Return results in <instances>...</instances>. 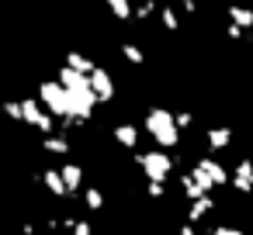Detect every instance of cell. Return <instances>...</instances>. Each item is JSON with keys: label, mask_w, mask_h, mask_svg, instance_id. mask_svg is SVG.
Segmentation results:
<instances>
[{"label": "cell", "mask_w": 253, "mask_h": 235, "mask_svg": "<svg viewBox=\"0 0 253 235\" xmlns=\"http://www.w3.org/2000/svg\"><path fill=\"white\" fill-rule=\"evenodd\" d=\"M42 104H45V111L59 121V132L66 135L70 128H77V114H73V97H70V90L59 83V80H42L39 83V94H35Z\"/></svg>", "instance_id": "6da1fadb"}, {"label": "cell", "mask_w": 253, "mask_h": 235, "mask_svg": "<svg viewBox=\"0 0 253 235\" xmlns=\"http://www.w3.org/2000/svg\"><path fill=\"white\" fill-rule=\"evenodd\" d=\"M142 128L149 132V138H153L163 152H173V149L180 145L177 118H173V111H167V107H149L146 118H142Z\"/></svg>", "instance_id": "7a4b0ae2"}, {"label": "cell", "mask_w": 253, "mask_h": 235, "mask_svg": "<svg viewBox=\"0 0 253 235\" xmlns=\"http://www.w3.org/2000/svg\"><path fill=\"white\" fill-rule=\"evenodd\" d=\"M191 176H194L198 183H205L208 194L218 190V187H232V173H229V169L222 166V159H215V156H198V159L191 163Z\"/></svg>", "instance_id": "3957f363"}, {"label": "cell", "mask_w": 253, "mask_h": 235, "mask_svg": "<svg viewBox=\"0 0 253 235\" xmlns=\"http://www.w3.org/2000/svg\"><path fill=\"white\" fill-rule=\"evenodd\" d=\"M146 183H167V176L173 173V156H167L163 149H149V152H139L135 156Z\"/></svg>", "instance_id": "277c9868"}, {"label": "cell", "mask_w": 253, "mask_h": 235, "mask_svg": "<svg viewBox=\"0 0 253 235\" xmlns=\"http://www.w3.org/2000/svg\"><path fill=\"white\" fill-rule=\"evenodd\" d=\"M21 111H25V125H28V128H39L45 138H49V135H59V128H56L59 121L45 111V104H42L39 97H25V101H21Z\"/></svg>", "instance_id": "5b68a950"}, {"label": "cell", "mask_w": 253, "mask_h": 235, "mask_svg": "<svg viewBox=\"0 0 253 235\" xmlns=\"http://www.w3.org/2000/svg\"><path fill=\"white\" fill-rule=\"evenodd\" d=\"M232 190H236V194H253V159H250V156H239V159H236Z\"/></svg>", "instance_id": "8992f818"}, {"label": "cell", "mask_w": 253, "mask_h": 235, "mask_svg": "<svg viewBox=\"0 0 253 235\" xmlns=\"http://www.w3.org/2000/svg\"><path fill=\"white\" fill-rule=\"evenodd\" d=\"M90 87H94V94H97V101H101V104H111V101H115V94H118L115 76H111V69H104V66L90 76Z\"/></svg>", "instance_id": "52a82bcc"}, {"label": "cell", "mask_w": 253, "mask_h": 235, "mask_svg": "<svg viewBox=\"0 0 253 235\" xmlns=\"http://www.w3.org/2000/svg\"><path fill=\"white\" fill-rule=\"evenodd\" d=\"M59 173H63V183H66L70 197H77V194L87 190V187H84V166H80L77 159H66V163L59 166Z\"/></svg>", "instance_id": "ba28073f"}, {"label": "cell", "mask_w": 253, "mask_h": 235, "mask_svg": "<svg viewBox=\"0 0 253 235\" xmlns=\"http://www.w3.org/2000/svg\"><path fill=\"white\" fill-rule=\"evenodd\" d=\"M205 142H208V156L225 152V149L232 145V128H225V125H211V128H205Z\"/></svg>", "instance_id": "9c48e42d"}, {"label": "cell", "mask_w": 253, "mask_h": 235, "mask_svg": "<svg viewBox=\"0 0 253 235\" xmlns=\"http://www.w3.org/2000/svg\"><path fill=\"white\" fill-rule=\"evenodd\" d=\"M111 138H115L122 149H139L142 132H139V125H132V121H118V125L111 128Z\"/></svg>", "instance_id": "30bf717a"}, {"label": "cell", "mask_w": 253, "mask_h": 235, "mask_svg": "<svg viewBox=\"0 0 253 235\" xmlns=\"http://www.w3.org/2000/svg\"><path fill=\"white\" fill-rule=\"evenodd\" d=\"M66 66L73 69V73H80V76H94L101 66L87 56V52H80V49H73V52H66Z\"/></svg>", "instance_id": "8fae6325"}, {"label": "cell", "mask_w": 253, "mask_h": 235, "mask_svg": "<svg viewBox=\"0 0 253 235\" xmlns=\"http://www.w3.org/2000/svg\"><path fill=\"white\" fill-rule=\"evenodd\" d=\"M39 180L45 183V190H49L52 197H70V190H66V183H63V173H59L56 166L42 169V176H39Z\"/></svg>", "instance_id": "7c38bea8"}, {"label": "cell", "mask_w": 253, "mask_h": 235, "mask_svg": "<svg viewBox=\"0 0 253 235\" xmlns=\"http://www.w3.org/2000/svg\"><path fill=\"white\" fill-rule=\"evenodd\" d=\"M180 190H184L187 204H194V201H201V197H211V194H208V187H205V183H198L191 173H184V176H180Z\"/></svg>", "instance_id": "4fadbf2b"}, {"label": "cell", "mask_w": 253, "mask_h": 235, "mask_svg": "<svg viewBox=\"0 0 253 235\" xmlns=\"http://www.w3.org/2000/svg\"><path fill=\"white\" fill-rule=\"evenodd\" d=\"M215 207H218V204H215V197H201V201L187 204V221H191V225H198V221H205Z\"/></svg>", "instance_id": "5bb4252c"}, {"label": "cell", "mask_w": 253, "mask_h": 235, "mask_svg": "<svg viewBox=\"0 0 253 235\" xmlns=\"http://www.w3.org/2000/svg\"><path fill=\"white\" fill-rule=\"evenodd\" d=\"M42 149H45L49 156H70V149H73V145H70V138L59 132V135H49V138H42Z\"/></svg>", "instance_id": "9a60e30c"}, {"label": "cell", "mask_w": 253, "mask_h": 235, "mask_svg": "<svg viewBox=\"0 0 253 235\" xmlns=\"http://www.w3.org/2000/svg\"><path fill=\"white\" fill-rule=\"evenodd\" d=\"M80 197H84L87 211H101V207H104V190H101L97 183H87V190H84Z\"/></svg>", "instance_id": "2e32d148"}, {"label": "cell", "mask_w": 253, "mask_h": 235, "mask_svg": "<svg viewBox=\"0 0 253 235\" xmlns=\"http://www.w3.org/2000/svg\"><path fill=\"white\" fill-rule=\"evenodd\" d=\"M225 18H229L232 25H239L243 32L253 28V11H246V7H225Z\"/></svg>", "instance_id": "e0dca14e"}, {"label": "cell", "mask_w": 253, "mask_h": 235, "mask_svg": "<svg viewBox=\"0 0 253 235\" xmlns=\"http://www.w3.org/2000/svg\"><path fill=\"white\" fill-rule=\"evenodd\" d=\"M108 11L115 14V21H135V4H128V0H111Z\"/></svg>", "instance_id": "ac0fdd59"}, {"label": "cell", "mask_w": 253, "mask_h": 235, "mask_svg": "<svg viewBox=\"0 0 253 235\" xmlns=\"http://www.w3.org/2000/svg\"><path fill=\"white\" fill-rule=\"evenodd\" d=\"M122 56H125L132 66H142V63H146V52H142L135 42H122Z\"/></svg>", "instance_id": "d6986e66"}, {"label": "cell", "mask_w": 253, "mask_h": 235, "mask_svg": "<svg viewBox=\"0 0 253 235\" xmlns=\"http://www.w3.org/2000/svg\"><path fill=\"white\" fill-rule=\"evenodd\" d=\"M160 25H163L167 32H180V14H177L173 7H163V11H160Z\"/></svg>", "instance_id": "ffe728a7"}, {"label": "cell", "mask_w": 253, "mask_h": 235, "mask_svg": "<svg viewBox=\"0 0 253 235\" xmlns=\"http://www.w3.org/2000/svg\"><path fill=\"white\" fill-rule=\"evenodd\" d=\"M160 11H163L160 4H153V0H142V4H135V21H146L149 14H156V18H160Z\"/></svg>", "instance_id": "44dd1931"}, {"label": "cell", "mask_w": 253, "mask_h": 235, "mask_svg": "<svg viewBox=\"0 0 253 235\" xmlns=\"http://www.w3.org/2000/svg\"><path fill=\"white\" fill-rule=\"evenodd\" d=\"M4 114H7L11 121H25V111H21V101H7V104H4Z\"/></svg>", "instance_id": "7402d4cb"}, {"label": "cell", "mask_w": 253, "mask_h": 235, "mask_svg": "<svg viewBox=\"0 0 253 235\" xmlns=\"http://www.w3.org/2000/svg\"><path fill=\"white\" fill-rule=\"evenodd\" d=\"M222 32H225V38H229V42H239V38H243V35H246V32H243V28H239V25H232V21H229V25H225V28H222Z\"/></svg>", "instance_id": "603a6c76"}, {"label": "cell", "mask_w": 253, "mask_h": 235, "mask_svg": "<svg viewBox=\"0 0 253 235\" xmlns=\"http://www.w3.org/2000/svg\"><path fill=\"white\" fill-rule=\"evenodd\" d=\"M173 118H177V128H180V132H184V128H191V125H194V114H191V111H177V114H173Z\"/></svg>", "instance_id": "cb8c5ba5"}, {"label": "cell", "mask_w": 253, "mask_h": 235, "mask_svg": "<svg viewBox=\"0 0 253 235\" xmlns=\"http://www.w3.org/2000/svg\"><path fill=\"white\" fill-rule=\"evenodd\" d=\"M208 235H243V228H236V225H215Z\"/></svg>", "instance_id": "d4e9b609"}, {"label": "cell", "mask_w": 253, "mask_h": 235, "mask_svg": "<svg viewBox=\"0 0 253 235\" xmlns=\"http://www.w3.org/2000/svg\"><path fill=\"white\" fill-rule=\"evenodd\" d=\"M146 194H149L153 201H160V197L167 194V187H163V183H146Z\"/></svg>", "instance_id": "484cf974"}, {"label": "cell", "mask_w": 253, "mask_h": 235, "mask_svg": "<svg viewBox=\"0 0 253 235\" xmlns=\"http://www.w3.org/2000/svg\"><path fill=\"white\" fill-rule=\"evenodd\" d=\"M73 235H94V225H90L87 218H80V221H77V228H73Z\"/></svg>", "instance_id": "4316f807"}, {"label": "cell", "mask_w": 253, "mask_h": 235, "mask_svg": "<svg viewBox=\"0 0 253 235\" xmlns=\"http://www.w3.org/2000/svg\"><path fill=\"white\" fill-rule=\"evenodd\" d=\"M177 235H198V225H191V221H184V225L177 228Z\"/></svg>", "instance_id": "83f0119b"}, {"label": "cell", "mask_w": 253, "mask_h": 235, "mask_svg": "<svg viewBox=\"0 0 253 235\" xmlns=\"http://www.w3.org/2000/svg\"><path fill=\"white\" fill-rule=\"evenodd\" d=\"M194 11H198L194 0H184V4H180V14H194Z\"/></svg>", "instance_id": "f1b7e54d"}, {"label": "cell", "mask_w": 253, "mask_h": 235, "mask_svg": "<svg viewBox=\"0 0 253 235\" xmlns=\"http://www.w3.org/2000/svg\"><path fill=\"white\" fill-rule=\"evenodd\" d=\"M35 232H39V228H35L32 221H25V225H21V235H35Z\"/></svg>", "instance_id": "f546056e"}]
</instances>
